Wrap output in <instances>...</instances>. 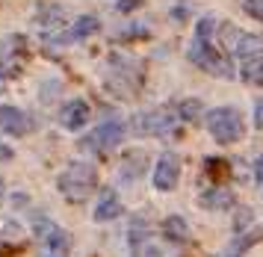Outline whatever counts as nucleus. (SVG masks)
Masks as SVG:
<instances>
[{
	"label": "nucleus",
	"mask_w": 263,
	"mask_h": 257,
	"mask_svg": "<svg viewBox=\"0 0 263 257\" xmlns=\"http://www.w3.org/2000/svg\"><path fill=\"white\" fill-rule=\"evenodd\" d=\"M201 204L204 207H213V210H225V207L234 204V195H231L228 189H210V192L201 195Z\"/></svg>",
	"instance_id": "obj_13"
},
{
	"label": "nucleus",
	"mask_w": 263,
	"mask_h": 257,
	"mask_svg": "<svg viewBox=\"0 0 263 257\" xmlns=\"http://www.w3.org/2000/svg\"><path fill=\"white\" fill-rule=\"evenodd\" d=\"M0 198H3V180H0Z\"/></svg>",
	"instance_id": "obj_20"
},
{
	"label": "nucleus",
	"mask_w": 263,
	"mask_h": 257,
	"mask_svg": "<svg viewBox=\"0 0 263 257\" xmlns=\"http://www.w3.org/2000/svg\"><path fill=\"white\" fill-rule=\"evenodd\" d=\"M263 50V39H257V35H237V45H234V53L237 57H260Z\"/></svg>",
	"instance_id": "obj_12"
},
{
	"label": "nucleus",
	"mask_w": 263,
	"mask_h": 257,
	"mask_svg": "<svg viewBox=\"0 0 263 257\" xmlns=\"http://www.w3.org/2000/svg\"><path fill=\"white\" fill-rule=\"evenodd\" d=\"M254 177H257V183H263V154L254 160Z\"/></svg>",
	"instance_id": "obj_18"
},
{
	"label": "nucleus",
	"mask_w": 263,
	"mask_h": 257,
	"mask_svg": "<svg viewBox=\"0 0 263 257\" xmlns=\"http://www.w3.org/2000/svg\"><path fill=\"white\" fill-rule=\"evenodd\" d=\"M175 116L166 113V109H157V113H145L142 118H136V130L145 133V136H163V133H172L175 130Z\"/></svg>",
	"instance_id": "obj_7"
},
{
	"label": "nucleus",
	"mask_w": 263,
	"mask_h": 257,
	"mask_svg": "<svg viewBox=\"0 0 263 257\" xmlns=\"http://www.w3.org/2000/svg\"><path fill=\"white\" fill-rule=\"evenodd\" d=\"M207 130L216 142H237L242 139V118L234 106H219V109H210L207 113Z\"/></svg>",
	"instance_id": "obj_3"
},
{
	"label": "nucleus",
	"mask_w": 263,
	"mask_h": 257,
	"mask_svg": "<svg viewBox=\"0 0 263 257\" xmlns=\"http://www.w3.org/2000/svg\"><path fill=\"white\" fill-rule=\"evenodd\" d=\"M242 6L249 15H254L257 21H263V0H242Z\"/></svg>",
	"instance_id": "obj_16"
},
{
	"label": "nucleus",
	"mask_w": 263,
	"mask_h": 257,
	"mask_svg": "<svg viewBox=\"0 0 263 257\" xmlns=\"http://www.w3.org/2000/svg\"><path fill=\"white\" fill-rule=\"evenodd\" d=\"M210 33H213V18H201V21H198V33H195V42L190 45V59L198 65V68L210 71V74L234 77V65H231V59L222 57L219 50H213V45H210Z\"/></svg>",
	"instance_id": "obj_1"
},
{
	"label": "nucleus",
	"mask_w": 263,
	"mask_h": 257,
	"mask_svg": "<svg viewBox=\"0 0 263 257\" xmlns=\"http://www.w3.org/2000/svg\"><path fill=\"white\" fill-rule=\"evenodd\" d=\"M116 216H121V201L116 192H104L101 195V201H98V207H95V219L98 222H109V219H116Z\"/></svg>",
	"instance_id": "obj_10"
},
{
	"label": "nucleus",
	"mask_w": 263,
	"mask_h": 257,
	"mask_svg": "<svg viewBox=\"0 0 263 257\" xmlns=\"http://www.w3.org/2000/svg\"><path fill=\"white\" fill-rule=\"evenodd\" d=\"M178 177H180V160L175 154H163L154 169V187L163 189V192H172L178 187Z\"/></svg>",
	"instance_id": "obj_6"
},
{
	"label": "nucleus",
	"mask_w": 263,
	"mask_h": 257,
	"mask_svg": "<svg viewBox=\"0 0 263 257\" xmlns=\"http://www.w3.org/2000/svg\"><path fill=\"white\" fill-rule=\"evenodd\" d=\"M242 77L254 86H263V53L260 57H251L246 59V65H242Z\"/></svg>",
	"instance_id": "obj_14"
},
{
	"label": "nucleus",
	"mask_w": 263,
	"mask_h": 257,
	"mask_svg": "<svg viewBox=\"0 0 263 257\" xmlns=\"http://www.w3.org/2000/svg\"><path fill=\"white\" fill-rule=\"evenodd\" d=\"M33 127L36 124H33V118L27 113L15 109V106H0V130H6L12 136H27Z\"/></svg>",
	"instance_id": "obj_8"
},
{
	"label": "nucleus",
	"mask_w": 263,
	"mask_h": 257,
	"mask_svg": "<svg viewBox=\"0 0 263 257\" xmlns=\"http://www.w3.org/2000/svg\"><path fill=\"white\" fill-rule=\"evenodd\" d=\"M36 234L42 240V254L39 257H68V236H65V231H62L60 225L39 219Z\"/></svg>",
	"instance_id": "obj_4"
},
{
	"label": "nucleus",
	"mask_w": 263,
	"mask_h": 257,
	"mask_svg": "<svg viewBox=\"0 0 263 257\" xmlns=\"http://www.w3.org/2000/svg\"><path fill=\"white\" fill-rule=\"evenodd\" d=\"M124 136V127H121L119 121H107V124H101V127L92 130V136L83 139V148H92V151H107V148H116Z\"/></svg>",
	"instance_id": "obj_5"
},
{
	"label": "nucleus",
	"mask_w": 263,
	"mask_h": 257,
	"mask_svg": "<svg viewBox=\"0 0 263 257\" xmlns=\"http://www.w3.org/2000/svg\"><path fill=\"white\" fill-rule=\"evenodd\" d=\"M95 183H98V175L89 163H71L60 175V192L74 204L89 201V195L95 192Z\"/></svg>",
	"instance_id": "obj_2"
},
{
	"label": "nucleus",
	"mask_w": 263,
	"mask_h": 257,
	"mask_svg": "<svg viewBox=\"0 0 263 257\" xmlns=\"http://www.w3.org/2000/svg\"><path fill=\"white\" fill-rule=\"evenodd\" d=\"M98 30V18H92V15H83V18H77V24H74L71 33H65L62 39H86V35H92Z\"/></svg>",
	"instance_id": "obj_15"
},
{
	"label": "nucleus",
	"mask_w": 263,
	"mask_h": 257,
	"mask_svg": "<svg viewBox=\"0 0 263 257\" xmlns=\"http://www.w3.org/2000/svg\"><path fill=\"white\" fill-rule=\"evenodd\" d=\"M60 121H62V127L80 130L86 121H89V104H86V101H68V104L62 106Z\"/></svg>",
	"instance_id": "obj_9"
},
{
	"label": "nucleus",
	"mask_w": 263,
	"mask_h": 257,
	"mask_svg": "<svg viewBox=\"0 0 263 257\" xmlns=\"http://www.w3.org/2000/svg\"><path fill=\"white\" fill-rule=\"evenodd\" d=\"M0 160H12V151H9L3 142H0Z\"/></svg>",
	"instance_id": "obj_19"
},
{
	"label": "nucleus",
	"mask_w": 263,
	"mask_h": 257,
	"mask_svg": "<svg viewBox=\"0 0 263 257\" xmlns=\"http://www.w3.org/2000/svg\"><path fill=\"white\" fill-rule=\"evenodd\" d=\"M254 124L263 130V98H257V104H254Z\"/></svg>",
	"instance_id": "obj_17"
},
{
	"label": "nucleus",
	"mask_w": 263,
	"mask_h": 257,
	"mask_svg": "<svg viewBox=\"0 0 263 257\" xmlns=\"http://www.w3.org/2000/svg\"><path fill=\"white\" fill-rule=\"evenodd\" d=\"M163 236L172 240V243H186L190 240V225L183 222L180 216H168L163 222Z\"/></svg>",
	"instance_id": "obj_11"
}]
</instances>
